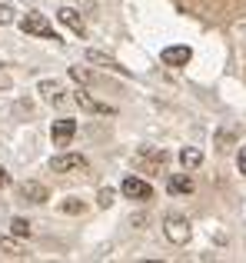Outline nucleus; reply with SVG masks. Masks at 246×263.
I'll use <instances>...</instances> for the list:
<instances>
[{
	"mask_svg": "<svg viewBox=\"0 0 246 263\" xmlns=\"http://www.w3.org/2000/svg\"><path fill=\"white\" fill-rule=\"evenodd\" d=\"M20 30L24 33H33V37H47V40H60L57 33H53V24L44 17V13H27L24 20H20Z\"/></svg>",
	"mask_w": 246,
	"mask_h": 263,
	"instance_id": "f257e3e1",
	"label": "nucleus"
},
{
	"mask_svg": "<svg viewBox=\"0 0 246 263\" xmlns=\"http://www.w3.org/2000/svg\"><path fill=\"white\" fill-rule=\"evenodd\" d=\"M50 170L53 174H70V170H87V157L80 154H60L50 160Z\"/></svg>",
	"mask_w": 246,
	"mask_h": 263,
	"instance_id": "f03ea898",
	"label": "nucleus"
},
{
	"mask_svg": "<svg viewBox=\"0 0 246 263\" xmlns=\"http://www.w3.org/2000/svg\"><path fill=\"white\" fill-rule=\"evenodd\" d=\"M120 190H123V197H130V200H150L153 197V186H150L147 180H140V177H127Z\"/></svg>",
	"mask_w": 246,
	"mask_h": 263,
	"instance_id": "7ed1b4c3",
	"label": "nucleus"
},
{
	"mask_svg": "<svg viewBox=\"0 0 246 263\" xmlns=\"http://www.w3.org/2000/svg\"><path fill=\"white\" fill-rule=\"evenodd\" d=\"M73 134H77V123L73 120H53V127H50L53 147H67V143L73 140Z\"/></svg>",
	"mask_w": 246,
	"mask_h": 263,
	"instance_id": "20e7f679",
	"label": "nucleus"
},
{
	"mask_svg": "<svg viewBox=\"0 0 246 263\" xmlns=\"http://www.w3.org/2000/svg\"><path fill=\"white\" fill-rule=\"evenodd\" d=\"M190 57H193V50H190V47H167V50L160 53V60L167 67H187Z\"/></svg>",
	"mask_w": 246,
	"mask_h": 263,
	"instance_id": "39448f33",
	"label": "nucleus"
},
{
	"mask_svg": "<svg viewBox=\"0 0 246 263\" xmlns=\"http://www.w3.org/2000/svg\"><path fill=\"white\" fill-rule=\"evenodd\" d=\"M167 237L173 240V243H187L190 240V223L183 217H170L167 220Z\"/></svg>",
	"mask_w": 246,
	"mask_h": 263,
	"instance_id": "423d86ee",
	"label": "nucleus"
},
{
	"mask_svg": "<svg viewBox=\"0 0 246 263\" xmlns=\"http://www.w3.org/2000/svg\"><path fill=\"white\" fill-rule=\"evenodd\" d=\"M20 197H24V200H33V203H44V200H47V186L30 180V183L20 186Z\"/></svg>",
	"mask_w": 246,
	"mask_h": 263,
	"instance_id": "0eeeda50",
	"label": "nucleus"
},
{
	"mask_svg": "<svg viewBox=\"0 0 246 263\" xmlns=\"http://www.w3.org/2000/svg\"><path fill=\"white\" fill-rule=\"evenodd\" d=\"M167 186H170V193H193V177H187V174H173Z\"/></svg>",
	"mask_w": 246,
	"mask_h": 263,
	"instance_id": "6e6552de",
	"label": "nucleus"
},
{
	"mask_svg": "<svg viewBox=\"0 0 246 263\" xmlns=\"http://www.w3.org/2000/svg\"><path fill=\"white\" fill-rule=\"evenodd\" d=\"M180 163H183L187 170H196V167L203 163V154H200L196 147H183V150H180Z\"/></svg>",
	"mask_w": 246,
	"mask_h": 263,
	"instance_id": "1a4fd4ad",
	"label": "nucleus"
},
{
	"mask_svg": "<svg viewBox=\"0 0 246 263\" xmlns=\"http://www.w3.org/2000/svg\"><path fill=\"white\" fill-rule=\"evenodd\" d=\"M60 20H64V24L70 27V30L84 33V20H80V17H77V13H73V10H60Z\"/></svg>",
	"mask_w": 246,
	"mask_h": 263,
	"instance_id": "9d476101",
	"label": "nucleus"
},
{
	"mask_svg": "<svg viewBox=\"0 0 246 263\" xmlns=\"http://www.w3.org/2000/svg\"><path fill=\"white\" fill-rule=\"evenodd\" d=\"M77 103H80V107H87V110H100V114H107V107H100V103H93L90 97L84 93V90H80V93H77Z\"/></svg>",
	"mask_w": 246,
	"mask_h": 263,
	"instance_id": "9b49d317",
	"label": "nucleus"
},
{
	"mask_svg": "<svg viewBox=\"0 0 246 263\" xmlns=\"http://www.w3.org/2000/svg\"><path fill=\"white\" fill-rule=\"evenodd\" d=\"M40 90H44L47 100H60V87H57V84H50V80H47V84H40Z\"/></svg>",
	"mask_w": 246,
	"mask_h": 263,
	"instance_id": "f8f14e48",
	"label": "nucleus"
},
{
	"mask_svg": "<svg viewBox=\"0 0 246 263\" xmlns=\"http://www.w3.org/2000/svg\"><path fill=\"white\" fill-rule=\"evenodd\" d=\"M10 230L17 233V237H27V233H30V223H27V220H20V217H17V220H13V223H10Z\"/></svg>",
	"mask_w": 246,
	"mask_h": 263,
	"instance_id": "ddd939ff",
	"label": "nucleus"
},
{
	"mask_svg": "<svg viewBox=\"0 0 246 263\" xmlns=\"http://www.w3.org/2000/svg\"><path fill=\"white\" fill-rule=\"evenodd\" d=\"M97 203H100V206H110V203H113V190H110V186L97 193Z\"/></svg>",
	"mask_w": 246,
	"mask_h": 263,
	"instance_id": "4468645a",
	"label": "nucleus"
},
{
	"mask_svg": "<svg viewBox=\"0 0 246 263\" xmlns=\"http://www.w3.org/2000/svg\"><path fill=\"white\" fill-rule=\"evenodd\" d=\"M64 213H84V203H80V200H67V203H64Z\"/></svg>",
	"mask_w": 246,
	"mask_h": 263,
	"instance_id": "2eb2a0df",
	"label": "nucleus"
},
{
	"mask_svg": "<svg viewBox=\"0 0 246 263\" xmlns=\"http://www.w3.org/2000/svg\"><path fill=\"white\" fill-rule=\"evenodd\" d=\"M236 167H240V174H246V147H240V154H236Z\"/></svg>",
	"mask_w": 246,
	"mask_h": 263,
	"instance_id": "dca6fc26",
	"label": "nucleus"
},
{
	"mask_svg": "<svg viewBox=\"0 0 246 263\" xmlns=\"http://www.w3.org/2000/svg\"><path fill=\"white\" fill-rule=\"evenodd\" d=\"M70 77H73V80H90V73H87V70H80V67H73V70H70Z\"/></svg>",
	"mask_w": 246,
	"mask_h": 263,
	"instance_id": "f3484780",
	"label": "nucleus"
},
{
	"mask_svg": "<svg viewBox=\"0 0 246 263\" xmlns=\"http://www.w3.org/2000/svg\"><path fill=\"white\" fill-rule=\"evenodd\" d=\"M10 13H13V10H10V7H0V24H10V20H13V17H10Z\"/></svg>",
	"mask_w": 246,
	"mask_h": 263,
	"instance_id": "a211bd4d",
	"label": "nucleus"
},
{
	"mask_svg": "<svg viewBox=\"0 0 246 263\" xmlns=\"http://www.w3.org/2000/svg\"><path fill=\"white\" fill-rule=\"evenodd\" d=\"M0 186H10V174H7L4 167H0Z\"/></svg>",
	"mask_w": 246,
	"mask_h": 263,
	"instance_id": "6ab92c4d",
	"label": "nucleus"
}]
</instances>
